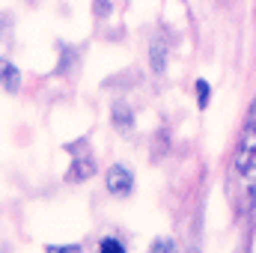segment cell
<instances>
[{
	"label": "cell",
	"mask_w": 256,
	"mask_h": 253,
	"mask_svg": "<svg viewBox=\"0 0 256 253\" xmlns=\"http://www.w3.org/2000/svg\"><path fill=\"white\" fill-rule=\"evenodd\" d=\"M230 188H232V202L242 212L256 206V104L230 164Z\"/></svg>",
	"instance_id": "1"
},
{
	"label": "cell",
	"mask_w": 256,
	"mask_h": 253,
	"mask_svg": "<svg viewBox=\"0 0 256 253\" xmlns=\"http://www.w3.org/2000/svg\"><path fill=\"white\" fill-rule=\"evenodd\" d=\"M68 152H72V173H68L66 179H68V182H84V179H90V176L96 173V161H92L86 143L68 146Z\"/></svg>",
	"instance_id": "2"
},
{
	"label": "cell",
	"mask_w": 256,
	"mask_h": 253,
	"mask_svg": "<svg viewBox=\"0 0 256 253\" xmlns=\"http://www.w3.org/2000/svg\"><path fill=\"white\" fill-rule=\"evenodd\" d=\"M104 185H108V190L114 196H128L134 190V176H131V170L126 164H114L108 170V176H104Z\"/></svg>",
	"instance_id": "3"
},
{
	"label": "cell",
	"mask_w": 256,
	"mask_h": 253,
	"mask_svg": "<svg viewBox=\"0 0 256 253\" xmlns=\"http://www.w3.org/2000/svg\"><path fill=\"white\" fill-rule=\"evenodd\" d=\"M18 86H21L18 68L12 63H3V90H6V92H18Z\"/></svg>",
	"instance_id": "4"
},
{
	"label": "cell",
	"mask_w": 256,
	"mask_h": 253,
	"mask_svg": "<svg viewBox=\"0 0 256 253\" xmlns=\"http://www.w3.org/2000/svg\"><path fill=\"white\" fill-rule=\"evenodd\" d=\"M194 90H196V104H200V108H208V98H212V86H208L206 80H196V86H194Z\"/></svg>",
	"instance_id": "5"
},
{
	"label": "cell",
	"mask_w": 256,
	"mask_h": 253,
	"mask_svg": "<svg viewBox=\"0 0 256 253\" xmlns=\"http://www.w3.org/2000/svg\"><path fill=\"white\" fill-rule=\"evenodd\" d=\"M98 253H126V248H122V242H116V238H104V242L98 244Z\"/></svg>",
	"instance_id": "6"
},
{
	"label": "cell",
	"mask_w": 256,
	"mask_h": 253,
	"mask_svg": "<svg viewBox=\"0 0 256 253\" xmlns=\"http://www.w3.org/2000/svg\"><path fill=\"white\" fill-rule=\"evenodd\" d=\"M176 248H173V242L170 238H158V242H152V248H149V253H173Z\"/></svg>",
	"instance_id": "7"
},
{
	"label": "cell",
	"mask_w": 256,
	"mask_h": 253,
	"mask_svg": "<svg viewBox=\"0 0 256 253\" xmlns=\"http://www.w3.org/2000/svg\"><path fill=\"white\" fill-rule=\"evenodd\" d=\"M48 253H80V244H63V248H57V244H51Z\"/></svg>",
	"instance_id": "8"
},
{
	"label": "cell",
	"mask_w": 256,
	"mask_h": 253,
	"mask_svg": "<svg viewBox=\"0 0 256 253\" xmlns=\"http://www.w3.org/2000/svg\"><path fill=\"white\" fill-rule=\"evenodd\" d=\"M116 126H128V114L122 104H116Z\"/></svg>",
	"instance_id": "9"
}]
</instances>
